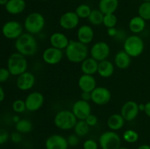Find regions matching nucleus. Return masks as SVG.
<instances>
[{
    "label": "nucleus",
    "instance_id": "bb28decb",
    "mask_svg": "<svg viewBox=\"0 0 150 149\" xmlns=\"http://www.w3.org/2000/svg\"><path fill=\"white\" fill-rule=\"evenodd\" d=\"M146 27V20L139 15L135 16L129 22V29L133 33L139 34L144 30Z\"/></svg>",
    "mask_w": 150,
    "mask_h": 149
},
{
    "label": "nucleus",
    "instance_id": "79ce46f5",
    "mask_svg": "<svg viewBox=\"0 0 150 149\" xmlns=\"http://www.w3.org/2000/svg\"><path fill=\"white\" fill-rule=\"evenodd\" d=\"M81 97L82 100L89 102V101L91 100V99H92V94H91V92L82 91L81 94Z\"/></svg>",
    "mask_w": 150,
    "mask_h": 149
},
{
    "label": "nucleus",
    "instance_id": "7c9ffc66",
    "mask_svg": "<svg viewBox=\"0 0 150 149\" xmlns=\"http://www.w3.org/2000/svg\"><path fill=\"white\" fill-rule=\"evenodd\" d=\"M139 15L145 20H150V1H144L138 9Z\"/></svg>",
    "mask_w": 150,
    "mask_h": 149
},
{
    "label": "nucleus",
    "instance_id": "f03ea898",
    "mask_svg": "<svg viewBox=\"0 0 150 149\" xmlns=\"http://www.w3.org/2000/svg\"><path fill=\"white\" fill-rule=\"evenodd\" d=\"M87 45L82 42L70 40L65 49V56L67 59L73 63H81L88 56Z\"/></svg>",
    "mask_w": 150,
    "mask_h": 149
},
{
    "label": "nucleus",
    "instance_id": "ea45409f",
    "mask_svg": "<svg viewBox=\"0 0 150 149\" xmlns=\"http://www.w3.org/2000/svg\"><path fill=\"white\" fill-rule=\"evenodd\" d=\"M67 143L70 146H76L79 144V136L75 134H70L68 137L67 138Z\"/></svg>",
    "mask_w": 150,
    "mask_h": 149
},
{
    "label": "nucleus",
    "instance_id": "5701e85b",
    "mask_svg": "<svg viewBox=\"0 0 150 149\" xmlns=\"http://www.w3.org/2000/svg\"><path fill=\"white\" fill-rule=\"evenodd\" d=\"M98 64L99 62L92 57L86 58L81 62V70L83 74L93 75L94 74L98 72Z\"/></svg>",
    "mask_w": 150,
    "mask_h": 149
},
{
    "label": "nucleus",
    "instance_id": "a878e982",
    "mask_svg": "<svg viewBox=\"0 0 150 149\" xmlns=\"http://www.w3.org/2000/svg\"><path fill=\"white\" fill-rule=\"evenodd\" d=\"M114 72V66L113 63L108 60L100 61L98 64V73L104 78H108L113 75Z\"/></svg>",
    "mask_w": 150,
    "mask_h": 149
},
{
    "label": "nucleus",
    "instance_id": "c85d7f7f",
    "mask_svg": "<svg viewBox=\"0 0 150 149\" xmlns=\"http://www.w3.org/2000/svg\"><path fill=\"white\" fill-rule=\"evenodd\" d=\"M89 127L85 120H79L74 127L75 134L79 137H84L89 133Z\"/></svg>",
    "mask_w": 150,
    "mask_h": 149
},
{
    "label": "nucleus",
    "instance_id": "7ed1b4c3",
    "mask_svg": "<svg viewBox=\"0 0 150 149\" xmlns=\"http://www.w3.org/2000/svg\"><path fill=\"white\" fill-rule=\"evenodd\" d=\"M45 18L38 12L31 13L28 15L23 22V28L28 33L33 35L40 33L45 27Z\"/></svg>",
    "mask_w": 150,
    "mask_h": 149
},
{
    "label": "nucleus",
    "instance_id": "f8f14e48",
    "mask_svg": "<svg viewBox=\"0 0 150 149\" xmlns=\"http://www.w3.org/2000/svg\"><path fill=\"white\" fill-rule=\"evenodd\" d=\"M42 60L44 62L49 65H55L59 64L64 56L62 50L50 47L46 48L42 53Z\"/></svg>",
    "mask_w": 150,
    "mask_h": 149
},
{
    "label": "nucleus",
    "instance_id": "9d476101",
    "mask_svg": "<svg viewBox=\"0 0 150 149\" xmlns=\"http://www.w3.org/2000/svg\"><path fill=\"white\" fill-rule=\"evenodd\" d=\"M91 100L97 105H105L111 99V93L107 88L103 86L96 87L92 92Z\"/></svg>",
    "mask_w": 150,
    "mask_h": 149
},
{
    "label": "nucleus",
    "instance_id": "5fc2aeb1",
    "mask_svg": "<svg viewBox=\"0 0 150 149\" xmlns=\"http://www.w3.org/2000/svg\"><path fill=\"white\" fill-rule=\"evenodd\" d=\"M0 124H1V121H0Z\"/></svg>",
    "mask_w": 150,
    "mask_h": 149
},
{
    "label": "nucleus",
    "instance_id": "8fccbe9b",
    "mask_svg": "<svg viewBox=\"0 0 150 149\" xmlns=\"http://www.w3.org/2000/svg\"><path fill=\"white\" fill-rule=\"evenodd\" d=\"M9 0H0V5H5Z\"/></svg>",
    "mask_w": 150,
    "mask_h": 149
},
{
    "label": "nucleus",
    "instance_id": "e433bc0d",
    "mask_svg": "<svg viewBox=\"0 0 150 149\" xmlns=\"http://www.w3.org/2000/svg\"><path fill=\"white\" fill-rule=\"evenodd\" d=\"M83 149H98V144L96 141L92 139L86 140L83 144Z\"/></svg>",
    "mask_w": 150,
    "mask_h": 149
},
{
    "label": "nucleus",
    "instance_id": "9b49d317",
    "mask_svg": "<svg viewBox=\"0 0 150 149\" xmlns=\"http://www.w3.org/2000/svg\"><path fill=\"white\" fill-rule=\"evenodd\" d=\"M24 101L26 110L30 112H35L42 108L45 99L40 92L33 91L28 94Z\"/></svg>",
    "mask_w": 150,
    "mask_h": 149
},
{
    "label": "nucleus",
    "instance_id": "cd10ccee",
    "mask_svg": "<svg viewBox=\"0 0 150 149\" xmlns=\"http://www.w3.org/2000/svg\"><path fill=\"white\" fill-rule=\"evenodd\" d=\"M32 128H33L32 123L29 119H26V118L20 119V121L16 124V131L21 134L29 133L32 130Z\"/></svg>",
    "mask_w": 150,
    "mask_h": 149
},
{
    "label": "nucleus",
    "instance_id": "f257e3e1",
    "mask_svg": "<svg viewBox=\"0 0 150 149\" xmlns=\"http://www.w3.org/2000/svg\"><path fill=\"white\" fill-rule=\"evenodd\" d=\"M15 48L17 52L24 56H31L37 53L38 45L34 35L26 32L16 39Z\"/></svg>",
    "mask_w": 150,
    "mask_h": 149
},
{
    "label": "nucleus",
    "instance_id": "20e7f679",
    "mask_svg": "<svg viewBox=\"0 0 150 149\" xmlns=\"http://www.w3.org/2000/svg\"><path fill=\"white\" fill-rule=\"evenodd\" d=\"M28 62L26 57L18 52L13 53L7 60V67L11 75L18 76L26 72Z\"/></svg>",
    "mask_w": 150,
    "mask_h": 149
},
{
    "label": "nucleus",
    "instance_id": "603ef678",
    "mask_svg": "<svg viewBox=\"0 0 150 149\" xmlns=\"http://www.w3.org/2000/svg\"><path fill=\"white\" fill-rule=\"evenodd\" d=\"M144 1H150V0H143Z\"/></svg>",
    "mask_w": 150,
    "mask_h": 149
},
{
    "label": "nucleus",
    "instance_id": "de8ad7c7",
    "mask_svg": "<svg viewBox=\"0 0 150 149\" xmlns=\"http://www.w3.org/2000/svg\"><path fill=\"white\" fill-rule=\"evenodd\" d=\"M12 119H13V122H15V123H16H16L18 122V121H20L21 118H19V117L18 116V115H14V116L13 117V118H12Z\"/></svg>",
    "mask_w": 150,
    "mask_h": 149
},
{
    "label": "nucleus",
    "instance_id": "a19ab883",
    "mask_svg": "<svg viewBox=\"0 0 150 149\" xmlns=\"http://www.w3.org/2000/svg\"><path fill=\"white\" fill-rule=\"evenodd\" d=\"M10 139H11L12 142L14 143H19L21 142L22 140V136L21 133L18 132V131H15L10 134Z\"/></svg>",
    "mask_w": 150,
    "mask_h": 149
},
{
    "label": "nucleus",
    "instance_id": "1a4fd4ad",
    "mask_svg": "<svg viewBox=\"0 0 150 149\" xmlns=\"http://www.w3.org/2000/svg\"><path fill=\"white\" fill-rule=\"evenodd\" d=\"M111 53V48L108 43L103 41L96 42L92 45L90 50L91 57L98 61H100L106 60L108 58Z\"/></svg>",
    "mask_w": 150,
    "mask_h": 149
},
{
    "label": "nucleus",
    "instance_id": "f704fd0d",
    "mask_svg": "<svg viewBox=\"0 0 150 149\" xmlns=\"http://www.w3.org/2000/svg\"><path fill=\"white\" fill-rule=\"evenodd\" d=\"M12 108L14 112L17 113H22L26 110L25 101L22 99H16L12 104Z\"/></svg>",
    "mask_w": 150,
    "mask_h": 149
},
{
    "label": "nucleus",
    "instance_id": "37998d69",
    "mask_svg": "<svg viewBox=\"0 0 150 149\" xmlns=\"http://www.w3.org/2000/svg\"><path fill=\"white\" fill-rule=\"evenodd\" d=\"M117 32H118V30L116 29V27L108 28V29H107V34H108V36L111 37H115Z\"/></svg>",
    "mask_w": 150,
    "mask_h": 149
},
{
    "label": "nucleus",
    "instance_id": "473e14b6",
    "mask_svg": "<svg viewBox=\"0 0 150 149\" xmlns=\"http://www.w3.org/2000/svg\"><path fill=\"white\" fill-rule=\"evenodd\" d=\"M103 24L108 29V28L116 27L117 24V18L114 13L104 15Z\"/></svg>",
    "mask_w": 150,
    "mask_h": 149
},
{
    "label": "nucleus",
    "instance_id": "dca6fc26",
    "mask_svg": "<svg viewBox=\"0 0 150 149\" xmlns=\"http://www.w3.org/2000/svg\"><path fill=\"white\" fill-rule=\"evenodd\" d=\"M46 149H68L67 140L60 134H52L45 140Z\"/></svg>",
    "mask_w": 150,
    "mask_h": 149
},
{
    "label": "nucleus",
    "instance_id": "3c124183",
    "mask_svg": "<svg viewBox=\"0 0 150 149\" xmlns=\"http://www.w3.org/2000/svg\"><path fill=\"white\" fill-rule=\"evenodd\" d=\"M119 149H129V148H125V147H120Z\"/></svg>",
    "mask_w": 150,
    "mask_h": 149
},
{
    "label": "nucleus",
    "instance_id": "0eeeda50",
    "mask_svg": "<svg viewBox=\"0 0 150 149\" xmlns=\"http://www.w3.org/2000/svg\"><path fill=\"white\" fill-rule=\"evenodd\" d=\"M101 149H119L121 147V137L114 131L103 133L99 138Z\"/></svg>",
    "mask_w": 150,
    "mask_h": 149
},
{
    "label": "nucleus",
    "instance_id": "c756f323",
    "mask_svg": "<svg viewBox=\"0 0 150 149\" xmlns=\"http://www.w3.org/2000/svg\"><path fill=\"white\" fill-rule=\"evenodd\" d=\"M103 18L104 14L98 9V10H92L90 15L88 17V20L91 24L98 26V25L103 24Z\"/></svg>",
    "mask_w": 150,
    "mask_h": 149
},
{
    "label": "nucleus",
    "instance_id": "c03bdc74",
    "mask_svg": "<svg viewBox=\"0 0 150 149\" xmlns=\"http://www.w3.org/2000/svg\"><path fill=\"white\" fill-rule=\"evenodd\" d=\"M144 112H145V113L146 114V115L150 118V101L149 102H148L147 103L145 104Z\"/></svg>",
    "mask_w": 150,
    "mask_h": 149
},
{
    "label": "nucleus",
    "instance_id": "6ab92c4d",
    "mask_svg": "<svg viewBox=\"0 0 150 149\" xmlns=\"http://www.w3.org/2000/svg\"><path fill=\"white\" fill-rule=\"evenodd\" d=\"M70 39L62 32H54L50 37V43L54 48L60 50H65L69 45Z\"/></svg>",
    "mask_w": 150,
    "mask_h": 149
},
{
    "label": "nucleus",
    "instance_id": "a18cd8bd",
    "mask_svg": "<svg viewBox=\"0 0 150 149\" xmlns=\"http://www.w3.org/2000/svg\"><path fill=\"white\" fill-rule=\"evenodd\" d=\"M5 98V93H4V89L2 88V86L0 85V102H3Z\"/></svg>",
    "mask_w": 150,
    "mask_h": 149
},
{
    "label": "nucleus",
    "instance_id": "58836bf2",
    "mask_svg": "<svg viewBox=\"0 0 150 149\" xmlns=\"http://www.w3.org/2000/svg\"><path fill=\"white\" fill-rule=\"evenodd\" d=\"M85 121L87 123V124L89 127H95V126H96L97 124H98V117L95 115H94V114H90V115L85 119Z\"/></svg>",
    "mask_w": 150,
    "mask_h": 149
},
{
    "label": "nucleus",
    "instance_id": "412c9836",
    "mask_svg": "<svg viewBox=\"0 0 150 149\" xmlns=\"http://www.w3.org/2000/svg\"><path fill=\"white\" fill-rule=\"evenodd\" d=\"M25 0H9L4 5L6 11L11 15H18L23 13L26 8Z\"/></svg>",
    "mask_w": 150,
    "mask_h": 149
},
{
    "label": "nucleus",
    "instance_id": "f3484780",
    "mask_svg": "<svg viewBox=\"0 0 150 149\" xmlns=\"http://www.w3.org/2000/svg\"><path fill=\"white\" fill-rule=\"evenodd\" d=\"M35 83V77L32 72H25L18 76L16 86L21 91H28L33 88Z\"/></svg>",
    "mask_w": 150,
    "mask_h": 149
},
{
    "label": "nucleus",
    "instance_id": "2eb2a0df",
    "mask_svg": "<svg viewBox=\"0 0 150 149\" xmlns=\"http://www.w3.org/2000/svg\"><path fill=\"white\" fill-rule=\"evenodd\" d=\"M139 104L134 101H127L121 108V114L125 120L132 121L138 116L139 113Z\"/></svg>",
    "mask_w": 150,
    "mask_h": 149
},
{
    "label": "nucleus",
    "instance_id": "2f4dec72",
    "mask_svg": "<svg viewBox=\"0 0 150 149\" xmlns=\"http://www.w3.org/2000/svg\"><path fill=\"white\" fill-rule=\"evenodd\" d=\"M92 10L91 7L88 4H81L76 7L75 12L79 17V18H88Z\"/></svg>",
    "mask_w": 150,
    "mask_h": 149
},
{
    "label": "nucleus",
    "instance_id": "4be33fe9",
    "mask_svg": "<svg viewBox=\"0 0 150 149\" xmlns=\"http://www.w3.org/2000/svg\"><path fill=\"white\" fill-rule=\"evenodd\" d=\"M114 63L120 70H126L131 64V57L123 50L120 51L114 57Z\"/></svg>",
    "mask_w": 150,
    "mask_h": 149
},
{
    "label": "nucleus",
    "instance_id": "4c0bfd02",
    "mask_svg": "<svg viewBox=\"0 0 150 149\" xmlns=\"http://www.w3.org/2000/svg\"><path fill=\"white\" fill-rule=\"evenodd\" d=\"M10 137V135L7 130L4 129H0V145H3L7 143Z\"/></svg>",
    "mask_w": 150,
    "mask_h": 149
},
{
    "label": "nucleus",
    "instance_id": "6e6552de",
    "mask_svg": "<svg viewBox=\"0 0 150 149\" xmlns=\"http://www.w3.org/2000/svg\"><path fill=\"white\" fill-rule=\"evenodd\" d=\"M23 26L17 20H9L3 25L1 32L4 37L9 39H16L23 34Z\"/></svg>",
    "mask_w": 150,
    "mask_h": 149
},
{
    "label": "nucleus",
    "instance_id": "393cba45",
    "mask_svg": "<svg viewBox=\"0 0 150 149\" xmlns=\"http://www.w3.org/2000/svg\"><path fill=\"white\" fill-rule=\"evenodd\" d=\"M119 6V0H100L98 9L103 13L110 14L117 11Z\"/></svg>",
    "mask_w": 150,
    "mask_h": 149
},
{
    "label": "nucleus",
    "instance_id": "b1692460",
    "mask_svg": "<svg viewBox=\"0 0 150 149\" xmlns=\"http://www.w3.org/2000/svg\"><path fill=\"white\" fill-rule=\"evenodd\" d=\"M125 120L121 114L115 113L110 115L107 120V126L111 131H117L124 127Z\"/></svg>",
    "mask_w": 150,
    "mask_h": 149
},
{
    "label": "nucleus",
    "instance_id": "49530a36",
    "mask_svg": "<svg viewBox=\"0 0 150 149\" xmlns=\"http://www.w3.org/2000/svg\"><path fill=\"white\" fill-rule=\"evenodd\" d=\"M138 149H150V146L149 145H146V144H144L142 145L139 146L138 148Z\"/></svg>",
    "mask_w": 150,
    "mask_h": 149
},
{
    "label": "nucleus",
    "instance_id": "39448f33",
    "mask_svg": "<svg viewBox=\"0 0 150 149\" xmlns=\"http://www.w3.org/2000/svg\"><path fill=\"white\" fill-rule=\"evenodd\" d=\"M78 119L72 111L68 110H60L56 114L54 122L56 127L62 130H70L74 129Z\"/></svg>",
    "mask_w": 150,
    "mask_h": 149
},
{
    "label": "nucleus",
    "instance_id": "ddd939ff",
    "mask_svg": "<svg viewBox=\"0 0 150 149\" xmlns=\"http://www.w3.org/2000/svg\"><path fill=\"white\" fill-rule=\"evenodd\" d=\"M72 112L76 115L77 119L85 120L92 114V108L89 102L80 99L73 104Z\"/></svg>",
    "mask_w": 150,
    "mask_h": 149
},
{
    "label": "nucleus",
    "instance_id": "09e8293b",
    "mask_svg": "<svg viewBox=\"0 0 150 149\" xmlns=\"http://www.w3.org/2000/svg\"><path fill=\"white\" fill-rule=\"evenodd\" d=\"M139 108L140 111H144L145 104H140V105H139Z\"/></svg>",
    "mask_w": 150,
    "mask_h": 149
},
{
    "label": "nucleus",
    "instance_id": "4468645a",
    "mask_svg": "<svg viewBox=\"0 0 150 149\" xmlns=\"http://www.w3.org/2000/svg\"><path fill=\"white\" fill-rule=\"evenodd\" d=\"M79 16L76 12L69 11L64 13L59 18V25L66 30H72L76 29L79 23Z\"/></svg>",
    "mask_w": 150,
    "mask_h": 149
},
{
    "label": "nucleus",
    "instance_id": "72a5a7b5",
    "mask_svg": "<svg viewBox=\"0 0 150 149\" xmlns=\"http://www.w3.org/2000/svg\"><path fill=\"white\" fill-rule=\"evenodd\" d=\"M123 140L129 143H136L139 138V135L137 131L133 129H127L123 133Z\"/></svg>",
    "mask_w": 150,
    "mask_h": 149
},
{
    "label": "nucleus",
    "instance_id": "423d86ee",
    "mask_svg": "<svg viewBox=\"0 0 150 149\" xmlns=\"http://www.w3.org/2000/svg\"><path fill=\"white\" fill-rule=\"evenodd\" d=\"M123 48L130 57H138L144 50V42L138 35H131L125 39Z\"/></svg>",
    "mask_w": 150,
    "mask_h": 149
},
{
    "label": "nucleus",
    "instance_id": "864d4df0",
    "mask_svg": "<svg viewBox=\"0 0 150 149\" xmlns=\"http://www.w3.org/2000/svg\"><path fill=\"white\" fill-rule=\"evenodd\" d=\"M40 1H48V0H40Z\"/></svg>",
    "mask_w": 150,
    "mask_h": 149
},
{
    "label": "nucleus",
    "instance_id": "aec40b11",
    "mask_svg": "<svg viewBox=\"0 0 150 149\" xmlns=\"http://www.w3.org/2000/svg\"><path fill=\"white\" fill-rule=\"evenodd\" d=\"M94 36H95V34H94L93 29L89 25H83L78 29V39L79 42H82L85 45H87V44L92 42L94 39Z\"/></svg>",
    "mask_w": 150,
    "mask_h": 149
},
{
    "label": "nucleus",
    "instance_id": "a211bd4d",
    "mask_svg": "<svg viewBox=\"0 0 150 149\" xmlns=\"http://www.w3.org/2000/svg\"><path fill=\"white\" fill-rule=\"evenodd\" d=\"M79 87L83 92H92L97 87L95 77L90 74H82L78 81Z\"/></svg>",
    "mask_w": 150,
    "mask_h": 149
},
{
    "label": "nucleus",
    "instance_id": "c9c22d12",
    "mask_svg": "<svg viewBox=\"0 0 150 149\" xmlns=\"http://www.w3.org/2000/svg\"><path fill=\"white\" fill-rule=\"evenodd\" d=\"M10 75L11 74L8 69L0 67V83H4L7 81L10 78Z\"/></svg>",
    "mask_w": 150,
    "mask_h": 149
}]
</instances>
